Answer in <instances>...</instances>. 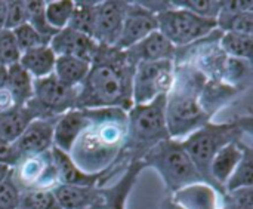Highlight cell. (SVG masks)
<instances>
[{"label":"cell","instance_id":"39","mask_svg":"<svg viewBox=\"0 0 253 209\" xmlns=\"http://www.w3.org/2000/svg\"><path fill=\"white\" fill-rule=\"evenodd\" d=\"M221 204L236 209H253V187L236 189L221 196Z\"/></svg>","mask_w":253,"mask_h":209},{"label":"cell","instance_id":"27","mask_svg":"<svg viewBox=\"0 0 253 209\" xmlns=\"http://www.w3.org/2000/svg\"><path fill=\"white\" fill-rule=\"evenodd\" d=\"M34 114L27 107H19L7 113H0V138L15 143L27 125L34 120Z\"/></svg>","mask_w":253,"mask_h":209},{"label":"cell","instance_id":"5","mask_svg":"<svg viewBox=\"0 0 253 209\" xmlns=\"http://www.w3.org/2000/svg\"><path fill=\"white\" fill-rule=\"evenodd\" d=\"M252 122V114L239 116L233 120L221 122V123L212 120L181 141L182 147L185 149L187 155L193 160L199 174L203 177L205 183L212 186L219 193L221 190L218 189V186L213 183L211 177V163L215 155L227 144L246 141V137L251 138Z\"/></svg>","mask_w":253,"mask_h":209},{"label":"cell","instance_id":"26","mask_svg":"<svg viewBox=\"0 0 253 209\" xmlns=\"http://www.w3.org/2000/svg\"><path fill=\"white\" fill-rule=\"evenodd\" d=\"M219 80L245 94L253 83L252 61L227 56Z\"/></svg>","mask_w":253,"mask_h":209},{"label":"cell","instance_id":"6","mask_svg":"<svg viewBox=\"0 0 253 209\" xmlns=\"http://www.w3.org/2000/svg\"><path fill=\"white\" fill-rule=\"evenodd\" d=\"M142 163L145 168H151L160 175L168 196L185 186L205 183L203 177L199 174L193 160L182 147V143L178 140L169 138L162 141L144 156Z\"/></svg>","mask_w":253,"mask_h":209},{"label":"cell","instance_id":"44","mask_svg":"<svg viewBox=\"0 0 253 209\" xmlns=\"http://www.w3.org/2000/svg\"><path fill=\"white\" fill-rule=\"evenodd\" d=\"M253 10V1H219V13H240V12H249Z\"/></svg>","mask_w":253,"mask_h":209},{"label":"cell","instance_id":"22","mask_svg":"<svg viewBox=\"0 0 253 209\" xmlns=\"http://www.w3.org/2000/svg\"><path fill=\"white\" fill-rule=\"evenodd\" d=\"M52 159L56 168L58 174V181L59 184H67V186H83V187H98L101 181V175H87L83 171H80L70 156L64 152H61L56 147L50 149Z\"/></svg>","mask_w":253,"mask_h":209},{"label":"cell","instance_id":"47","mask_svg":"<svg viewBox=\"0 0 253 209\" xmlns=\"http://www.w3.org/2000/svg\"><path fill=\"white\" fill-rule=\"evenodd\" d=\"M9 172H10V168H7V166H3V165H0V183L9 175Z\"/></svg>","mask_w":253,"mask_h":209},{"label":"cell","instance_id":"36","mask_svg":"<svg viewBox=\"0 0 253 209\" xmlns=\"http://www.w3.org/2000/svg\"><path fill=\"white\" fill-rule=\"evenodd\" d=\"M12 33H13V37L16 40V45H18L21 53L36 49V48H40V46H44V45H49V42L46 39H43L28 22L16 27L15 30H12Z\"/></svg>","mask_w":253,"mask_h":209},{"label":"cell","instance_id":"18","mask_svg":"<svg viewBox=\"0 0 253 209\" xmlns=\"http://www.w3.org/2000/svg\"><path fill=\"white\" fill-rule=\"evenodd\" d=\"M87 123L89 108H71L59 116L53 131V147L68 155L73 143Z\"/></svg>","mask_w":253,"mask_h":209},{"label":"cell","instance_id":"48","mask_svg":"<svg viewBox=\"0 0 253 209\" xmlns=\"http://www.w3.org/2000/svg\"><path fill=\"white\" fill-rule=\"evenodd\" d=\"M218 209H236V208H233V207H230V205H225V204H221Z\"/></svg>","mask_w":253,"mask_h":209},{"label":"cell","instance_id":"21","mask_svg":"<svg viewBox=\"0 0 253 209\" xmlns=\"http://www.w3.org/2000/svg\"><path fill=\"white\" fill-rule=\"evenodd\" d=\"M52 193L61 209H86L102 205V196L98 187L58 184Z\"/></svg>","mask_w":253,"mask_h":209},{"label":"cell","instance_id":"4","mask_svg":"<svg viewBox=\"0 0 253 209\" xmlns=\"http://www.w3.org/2000/svg\"><path fill=\"white\" fill-rule=\"evenodd\" d=\"M166 95L159 97L147 104L133 105L127 113V132L125 149L116 166L105 175L99 187L108 184L110 180L117 178L133 162H139L144 156L162 141L169 140L166 116H165Z\"/></svg>","mask_w":253,"mask_h":209},{"label":"cell","instance_id":"41","mask_svg":"<svg viewBox=\"0 0 253 209\" xmlns=\"http://www.w3.org/2000/svg\"><path fill=\"white\" fill-rule=\"evenodd\" d=\"M27 21H28V13H27L25 1H7L4 28L12 31L16 27L27 24Z\"/></svg>","mask_w":253,"mask_h":209},{"label":"cell","instance_id":"19","mask_svg":"<svg viewBox=\"0 0 253 209\" xmlns=\"http://www.w3.org/2000/svg\"><path fill=\"white\" fill-rule=\"evenodd\" d=\"M221 196L218 190L206 183L190 184L170 195L172 201L184 209H218Z\"/></svg>","mask_w":253,"mask_h":209},{"label":"cell","instance_id":"35","mask_svg":"<svg viewBox=\"0 0 253 209\" xmlns=\"http://www.w3.org/2000/svg\"><path fill=\"white\" fill-rule=\"evenodd\" d=\"M19 209H61L52 190L21 192Z\"/></svg>","mask_w":253,"mask_h":209},{"label":"cell","instance_id":"30","mask_svg":"<svg viewBox=\"0 0 253 209\" xmlns=\"http://www.w3.org/2000/svg\"><path fill=\"white\" fill-rule=\"evenodd\" d=\"M219 46H221L222 52L230 58L252 61L253 36L222 33V36L219 39Z\"/></svg>","mask_w":253,"mask_h":209},{"label":"cell","instance_id":"24","mask_svg":"<svg viewBox=\"0 0 253 209\" xmlns=\"http://www.w3.org/2000/svg\"><path fill=\"white\" fill-rule=\"evenodd\" d=\"M56 55L50 49L49 45L27 51L21 53L19 65L33 77V79H43L53 73Z\"/></svg>","mask_w":253,"mask_h":209},{"label":"cell","instance_id":"12","mask_svg":"<svg viewBox=\"0 0 253 209\" xmlns=\"http://www.w3.org/2000/svg\"><path fill=\"white\" fill-rule=\"evenodd\" d=\"M129 1H98L96 4V13H95V25L92 39L98 45L104 46H116L122 28L123 21L126 16Z\"/></svg>","mask_w":253,"mask_h":209},{"label":"cell","instance_id":"45","mask_svg":"<svg viewBox=\"0 0 253 209\" xmlns=\"http://www.w3.org/2000/svg\"><path fill=\"white\" fill-rule=\"evenodd\" d=\"M159 209H184L181 208L178 204H175L173 201H172V198L170 196H165V199L162 201V204H160V208Z\"/></svg>","mask_w":253,"mask_h":209},{"label":"cell","instance_id":"46","mask_svg":"<svg viewBox=\"0 0 253 209\" xmlns=\"http://www.w3.org/2000/svg\"><path fill=\"white\" fill-rule=\"evenodd\" d=\"M6 6H7V1H0V31L4 30V22H6Z\"/></svg>","mask_w":253,"mask_h":209},{"label":"cell","instance_id":"33","mask_svg":"<svg viewBox=\"0 0 253 209\" xmlns=\"http://www.w3.org/2000/svg\"><path fill=\"white\" fill-rule=\"evenodd\" d=\"M74 9V1L71 0H56V1H44V16L49 25L59 31L68 27L71 13Z\"/></svg>","mask_w":253,"mask_h":209},{"label":"cell","instance_id":"34","mask_svg":"<svg viewBox=\"0 0 253 209\" xmlns=\"http://www.w3.org/2000/svg\"><path fill=\"white\" fill-rule=\"evenodd\" d=\"M27 6V13H28V24L47 42L52 40V37L58 33L56 30H53L49 22L46 21L44 16V1L42 0H31V1H25Z\"/></svg>","mask_w":253,"mask_h":209},{"label":"cell","instance_id":"9","mask_svg":"<svg viewBox=\"0 0 253 209\" xmlns=\"http://www.w3.org/2000/svg\"><path fill=\"white\" fill-rule=\"evenodd\" d=\"M222 31L213 30L206 37L184 46L176 48L173 64H188L208 80H219L221 71L227 61V55L219 46Z\"/></svg>","mask_w":253,"mask_h":209},{"label":"cell","instance_id":"14","mask_svg":"<svg viewBox=\"0 0 253 209\" xmlns=\"http://www.w3.org/2000/svg\"><path fill=\"white\" fill-rule=\"evenodd\" d=\"M56 120L58 117L31 120L13 143L18 153L24 156L49 152L53 147V131Z\"/></svg>","mask_w":253,"mask_h":209},{"label":"cell","instance_id":"37","mask_svg":"<svg viewBox=\"0 0 253 209\" xmlns=\"http://www.w3.org/2000/svg\"><path fill=\"white\" fill-rule=\"evenodd\" d=\"M21 51L16 45L13 33L10 30L0 31V67H9L19 62Z\"/></svg>","mask_w":253,"mask_h":209},{"label":"cell","instance_id":"28","mask_svg":"<svg viewBox=\"0 0 253 209\" xmlns=\"http://www.w3.org/2000/svg\"><path fill=\"white\" fill-rule=\"evenodd\" d=\"M6 77L18 107H25L33 98L34 79L19 65V62L6 67Z\"/></svg>","mask_w":253,"mask_h":209},{"label":"cell","instance_id":"32","mask_svg":"<svg viewBox=\"0 0 253 209\" xmlns=\"http://www.w3.org/2000/svg\"><path fill=\"white\" fill-rule=\"evenodd\" d=\"M216 28L222 33L253 36V10L240 13H219Z\"/></svg>","mask_w":253,"mask_h":209},{"label":"cell","instance_id":"38","mask_svg":"<svg viewBox=\"0 0 253 209\" xmlns=\"http://www.w3.org/2000/svg\"><path fill=\"white\" fill-rule=\"evenodd\" d=\"M173 6L176 7H182L187 9L202 18H208V19H213L216 21L218 15H219V1H213V0H187V1H172Z\"/></svg>","mask_w":253,"mask_h":209},{"label":"cell","instance_id":"25","mask_svg":"<svg viewBox=\"0 0 253 209\" xmlns=\"http://www.w3.org/2000/svg\"><path fill=\"white\" fill-rule=\"evenodd\" d=\"M89 68H90V61L61 55V56H56L53 74L64 85L71 86V88H79L86 79Z\"/></svg>","mask_w":253,"mask_h":209},{"label":"cell","instance_id":"3","mask_svg":"<svg viewBox=\"0 0 253 209\" xmlns=\"http://www.w3.org/2000/svg\"><path fill=\"white\" fill-rule=\"evenodd\" d=\"M206 77L188 64H175L173 85L166 95L165 116L168 132L172 140L182 141L212 117L200 104V92Z\"/></svg>","mask_w":253,"mask_h":209},{"label":"cell","instance_id":"43","mask_svg":"<svg viewBox=\"0 0 253 209\" xmlns=\"http://www.w3.org/2000/svg\"><path fill=\"white\" fill-rule=\"evenodd\" d=\"M19 157H21V155L18 153L15 144L0 138V165L12 168Z\"/></svg>","mask_w":253,"mask_h":209},{"label":"cell","instance_id":"15","mask_svg":"<svg viewBox=\"0 0 253 209\" xmlns=\"http://www.w3.org/2000/svg\"><path fill=\"white\" fill-rule=\"evenodd\" d=\"M144 169H145V165L142 163V160L133 162L122 172L120 177L116 178L113 184L98 187L102 196L101 209H126L130 192L135 187Z\"/></svg>","mask_w":253,"mask_h":209},{"label":"cell","instance_id":"13","mask_svg":"<svg viewBox=\"0 0 253 209\" xmlns=\"http://www.w3.org/2000/svg\"><path fill=\"white\" fill-rule=\"evenodd\" d=\"M157 15L145 9L139 1H129L126 9V16L123 21V28L116 48L126 51L145 39L148 34L156 31Z\"/></svg>","mask_w":253,"mask_h":209},{"label":"cell","instance_id":"8","mask_svg":"<svg viewBox=\"0 0 253 209\" xmlns=\"http://www.w3.org/2000/svg\"><path fill=\"white\" fill-rule=\"evenodd\" d=\"M79 88L64 85L52 73L43 79H34L33 98L27 103V108L36 119L59 117L76 107Z\"/></svg>","mask_w":253,"mask_h":209},{"label":"cell","instance_id":"42","mask_svg":"<svg viewBox=\"0 0 253 209\" xmlns=\"http://www.w3.org/2000/svg\"><path fill=\"white\" fill-rule=\"evenodd\" d=\"M15 108H19V107L7 85L6 67H0V113H7Z\"/></svg>","mask_w":253,"mask_h":209},{"label":"cell","instance_id":"23","mask_svg":"<svg viewBox=\"0 0 253 209\" xmlns=\"http://www.w3.org/2000/svg\"><path fill=\"white\" fill-rule=\"evenodd\" d=\"M243 92L222 83L221 80H206L200 92V104L203 110L213 119V116L237 100Z\"/></svg>","mask_w":253,"mask_h":209},{"label":"cell","instance_id":"29","mask_svg":"<svg viewBox=\"0 0 253 209\" xmlns=\"http://www.w3.org/2000/svg\"><path fill=\"white\" fill-rule=\"evenodd\" d=\"M98 1H74V9L68 22V27L74 31L86 34L92 37L93 25H95V13H96Z\"/></svg>","mask_w":253,"mask_h":209},{"label":"cell","instance_id":"16","mask_svg":"<svg viewBox=\"0 0 253 209\" xmlns=\"http://www.w3.org/2000/svg\"><path fill=\"white\" fill-rule=\"evenodd\" d=\"M49 46L56 56L67 55V56L90 61L98 48V43L92 37L74 31L70 27H65L52 37Z\"/></svg>","mask_w":253,"mask_h":209},{"label":"cell","instance_id":"10","mask_svg":"<svg viewBox=\"0 0 253 209\" xmlns=\"http://www.w3.org/2000/svg\"><path fill=\"white\" fill-rule=\"evenodd\" d=\"M9 175L21 192L53 190L59 184L50 150L21 156L10 168Z\"/></svg>","mask_w":253,"mask_h":209},{"label":"cell","instance_id":"20","mask_svg":"<svg viewBox=\"0 0 253 209\" xmlns=\"http://www.w3.org/2000/svg\"><path fill=\"white\" fill-rule=\"evenodd\" d=\"M249 144H251L249 141L231 143V144H227L225 147H222L215 155V157H213V160L211 163V177H212L213 183L218 186V189L221 190L222 195L225 193V190H224L225 183L228 181V178L234 172L236 166L242 160L245 149Z\"/></svg>","mask_w":253,"mask_h":209},{"label":"cell","instance_id":"2","mask_svg":"<svg viewBox=\"0 0 253 209\" xmlns=\"http://www.w3.org/2000/svg\"><path fill=\"white\" fill-rule=\"evenodd\" d=\"M126 132L127 116L125 110L89 108V123L73 143L68 156L84 174L101 175V186L125 149Z\"/></svg>","mask_w":253,"mask_h":209},{"label":"cell","instance_id":"7","mask_svg":"<svg viewBox=\"0 0 253 209\" xmlns=\"http://www.w3.org/2000/svg\"><path fill=\"white\" fill-rule=\"evenodd\" d=\"M159 31L175 46H188L216 30V21L202 18L187 9L172 4L163 12L157 13Z\"/></svg>","mask_w":253,"mask_h":209},{"label":"cell","instance_id":"17","mask_svg":"<svg viewBox=\"0 0 253 209\" xmlns=\"http://www.w3.org/2000/svg\"><path fill=\"white\" fill-rule=\"evenodd\" d=\"M176 48L159 31H153L145 39L126 49V55L136 65L139 62H154V61H173Z\"/></svg>","mask_w":253,"mask_h":209},{"label":"cell","instance_id":"1","mask_svg":"<svg viewBox=\"0 0 253 209\" xmlns=\"http://www.w3.org/2000/svg\"><path fill=\"white\" fill-rule=\"evenodd\" d=\"M135 67L126 51L98 45L89 73L79 86L74 108H122L127 113L133 107Z\"/></svg>","mask_w":253,"mask_h":209},{"label":"cell","instance_id":"31","mask_svg":"<svg viewBox=\"0 0 253 209\" xmlns=\"http://www.w3.org/2000/svg\"><path fill=\"white\" fill-rule=\"evenodd\" d=\"M253 184V149L252 144L246 146L245 153L239 165L236 166L234 172L228 178V181L224 186L225 192H231L236 189L243 187H252Z\"/></svg>","mask_w":253,"mask_h":209},{"label":"cell","instance_id":"49","mask_svg":"<svg viewBox=\"0 0 253 209\" xmlns=\"http://www.w3.org/2000/svg\"><path fill=\"white\" fill-rule=\"evenodd\" d=\"M86 209H101V207H92V208H86Z\"/></svg>","mask_w":253,"mask_h":209},{"label":"cell","instance_id":"40","mask_svg":"<svg viewBox=\"0 0 253 209\" xmlns=\"http://www.w3.org/2000/svg\"><path fill=\"white\" fill-rule=\"evenodd\" d=\"M21 190L15 186L10 175L0 183V209H19Z\"/></svg>","mask_w":253,"mask_h":209},{"label":"cell","instance_id":"11","mask_svg":"<svg viewBox=\"0 0 253 209\" xmlns=\"http://www.w3.org/2000/svg\"><path fill=\"white\" fill-rule=\"evenodd\" d=\"M173 61H154L136 64L132 83L133 105L147 104L159 97L168 95L173 85Z\"/></svg>","mask_w":253,"mask_h":209}]
</instances>
